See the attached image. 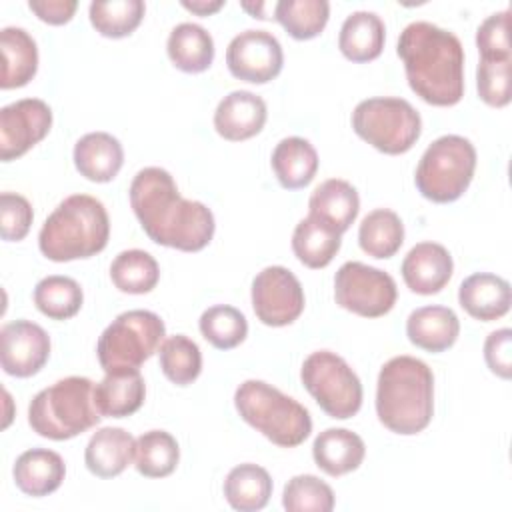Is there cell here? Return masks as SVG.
<instances>
[{"mask_svg":"<svg viewBox=\"0 0 512 512\" xmlns=\"http://www.w3.org/2000/svg\"><path fill=\"white\" fill-rule=\"evenodd\" d=\"M342 246V234L334 232L320 220L306 216L292 232V252L308 268H326Z\"/></svg>","mask_w":512,"mask_h":512,"instance_id":"31","label":"cell"},{"mask_svg":"<svg viewBox=\"0 0 512 512\" xmlns=\"http://www.w3.org/2000/svg\"><path fill=\"white\" fill-rule=\"evenodd\" d=\"M270 164L282 188L300 190L308 186L318 172V152L306 138L288 136L272 150Z\"/></svg>","mask_w":512,"mask_h":512,"instance_id":"28","label":"cell"},{"mask_svg":"<svg viewBox=\"0 0 512 512\" xmlns=\"http://www.w3.org/2000/svg\"><path fill=\"white\" fill-rule=\"evenodd\" d=\"M272 478L266 468L244 462L234 466L224 480V498L238 512L262 510L272 496Z\"/></svg>","mask_w":512,"mask_h":512,"instance_id":"30","label":"cell"},{"mask_svg":"<svg viewBox=\"0 0 512 512\" xmlns=\"http://www.w3.org/2000/svg\"><path fill=\"white\" fill-rule=\"evenodd\" d=\"M84 292L70 276L52 274L42 278L34 288L36 308L50 320H68L82 308Z\"/></svg>","mask_w":512,"mask_h":512,"instance_id":"36","label":"cell"},{"mask_svg":"<svg viewBox=\"0 0 512 512\" xmlns=\"http://www.w3.org/2000/svg\"><path fill=\"white\" fill-rule=\"evenodd\" d=\"M32 204L16 192L0 194V234L6 242H20L32 226Z\"/></svg>","mask_w":512,"mask_h":512,"instance_id":"43","label":"cell"},{"mask_svg":"<svg viewBox=\"0 0 512 512\" xmlns=\"http://www.w3.org/2000/svg\"><path fill=\"white\" fill-rule=\"evenodd\" d=\"M358 244L372 258H392L404 244V224L400 216L388 208L368 212L358 228Z\"/></svg>","mask_w":512,"mask_h":512,"instance_id":"32","label":"cell"},{"mask_svg":"<svg viewBox=\"0 0 512 512\" xmlns=\"http://www.w3.org/2000/svg\"><path fill=\"white\" fill-rule=\"evenodd\" d=\"M180 460L176 438L166 430H148L136 438L134 466L146 478L170 476Z\"/></svg>","mask_w":512,"mask_h":512,"instance_id":"34","label":"cell"},{"mask_svg":"<svg viewBox=\"0 0 512 512\" xmlns=\"http://www.w3.org/2000/svg\"><path fill=\"white\" fill-rule=\"evenodd\" d=\"M158 360L162 374L176 386L192 384L202 372V352L198 344L184 334L164 338L158 348Z\"/></svg>","mask_w":512,"mask_h":512,"instance_id":"37","label":"cell"},{"mask_svg":"<svg viewBox=\"0 0 512 512\" xmlns=\"http://www.w3.org/2000/svg\"><path fill=\"white\" fill-rule=\"evenodd\" d=\"M198 328L206 342L218 350H232L242 344L248 336L246 316L228 304H216L202 312Z\"/></svg>","mask_w":512,"mask_h":512,"instance_id":"39","label":"cell"},{"mask_svg":"<svg viewBox=\"0 0 512 512\" xmlns=\"http://www.w3.org/2000/svg\"><path fill=\"white\" fill-rule=\"evenodd\" d=\"M252 18H258V20H268V18H274V8L276 4H270V2H242L240 4Z\"/></svg>","mask_w":512,"mask_h":512,"instance_id":"47","label":"cell"},{"mask_svg":"<svg viewBox=\"0 0 512 512\" xmlns=\"http://www.w3.org/2000/svg\"><path fill=\"white\" fill-rule=\"evenodd\" d=\"M458 302L468 316L482 322H492L508 314L512 290L508 280L490 272H476L462 280Z\"/></svg>","mask_w":512,"mask_h":512,"instance_id":"18","label":"cell"},{"mask_svg":"<svg viewBox=\"0 0 512 512\" xmlns=\"http://www.w3.org/2000/svg\"><path fill=\"white\" fill-rule=\"evenodd\" d=\"M460 334V320L448 306H422L406 320L408 340L426 352L438 354L454 346Z\"/></svg>","mask_w":512,"mask_h":512,"instance_id":"24","label":"cell"},{"mask_svg":"<svg viewBox=\"0 0 512 512\" xmlns=\"http://www.w3.org/2000/svg\"><path fill=\"white\" fill-rule=\"evenodd\" d=\"M28 8L46 24L62 26L72 20L78 2L76 0H30Z\"/></svg>","mask_w":512,"mask_h":512,"instance_id":"45","label":"cell"},{"mask_svg":"<svg viewBox=\"0 0 512 512\" xmlns=\"http://www.w3.org/2000/svg\"><path fill=\"white\" fill-rule=\"evenodd\" d=\"M474 170V144L464 136L444 134L424 150L414 172V182L426 200L448 204L468 190Z\"/></svg>","mask_w":512,"mask_h":512,"instance_id":"7","label":"cell"},{"mask_svg":"<svg viewBox=\"0 0 512 512\" xmlns=\"http://www.w3.org/2000/svg\"><path fill=\"white\" fill-rule=\"evenodd\" d=\"M334 504L332 488L314 474L292 476L282 492V506L288 512H330Z\"/></svg>","mask_w":512,"mask_h":512,"instance_id":"40","label":"cell"},{"mask_svg":"<svg viewBox=\"0 0 512 512\" xmlns=\"http://www.w3.org/2000/svg\"><path fill=\"white\" fill-rule=\"evenodd\" d=\"M360 212V196L356 188L342 180L330 178L314 188L308 200V216L330 226L334 232L344 234Z\"/></svg>","mask_w":512,"mask_h":512,"instance_id":"22","label":"cell"},{"mask_svg":"<svg viewBox=\"0 0 512 512\" xmlns=\"http://www.w3.org/2000/svg\"><path fill=\"white\" fill-rule=\"evenodd\" d=\"M512 58L510 60H484L480 58L476 68V88L484 104L492 108H504L510 104L512 88Z\"/></svg>","mask_w":512,"mask_h":512,"instance_id":"41","label":"cell"},{"mask_svg":"<svg viewBox=\"0 0 512 512\" xmlns=\"http://www.w3.org/2000/svg\"><path fill=\"white\" fill-rule=\"evenodd\" d=\"M136 438L118 426L96 430L84 450L86 468L98 478H114L122 474L134 460Z\"/></svg>","mask_w":512,"mask_h":512,"instance_id":"19","label":"cell"},{"mask_svg":"<svg viewBox=\"0 0 512 512\" xmlns=\"http://www.w3.org/2000/svg\"><path fill=\"white\" fill-rule=\"evenodd\" d=\"M226 2L224 0H182V6L198 16H210L218 12Z\"/></svg>","mask_w":512,"mask_h":512,"instance_id":"46","label":"cell"},{"mask_svg":"<svg viewBox=\"0 0 512 512\" xmlns=\"http://www.w3.org/2000/svg\"><path fill=\"white\" fill-rule=\"evenodd\" d=\"M108 238L110 218L104 204L90 194H72L44 220L38 248L52 262H70L96 256Z\"/></svg>","mask_w":512,"mask_h":512,"instance_id":"4","label":"cell"},{"mask_svg":"<svg viewBox=\"0 0 512 512\" xmlns=\"http://www.w3.org/2000/svg\"><path fill=\"white\" fill-rule=\"evenodd\" d=\"M234 406L246 424L280 448H296L312 432L308 408L264 380H244Z\"/></svg>","mask_w":512,"mask_h":512,"instance_id":"6","label":"cell"},{"mask_svg":"<svg viewBox=\"0 0 512 512\" xmlns=\"http://www.w3.org/2000/svg\"><path fill=\"white\" fill-rule=\"evenodd\" d=\"M226 66L238 80L266 84L284 66V52L278 38L266 30H244L226 48Z\"/></svg>","mask_w":512,"mask_h":512,"instance_id":"14","label":"cell"},{"mask_svg":"<svg viewBox=\"0 0 512 512\" xmlns=\"http://www.w3.org/2000/svg\"><path fill=\"white\" fill-rule=\"evenodd\" d=\"M378 420L394 434L422 432L434 414V374L414 356H394L380 368L376 384Z\"/></svg>","mask_w":512,"mask_h":512,"instance_id":"3","label":"cell"},{"mask_svg":"<svg viewBox=\"0 0 512 512\" xmlns=\"http://www.w3.org/2000/svg\"><path fill=\"white\" fill-rule=\"evenodd\" d=\"M130 206L146 236L168 248L198 252L214 236L212 210L180 196L172 174L160 166L142 168L128 190Z\"/></svg>","mask_w":512,"mask_h":512,"instance_id":"1","label":"cell"},{"mask_svg":"<svg viewBox=\"0 0 512 512\" xmlns=\"http://www.w3.org/2000/svg\"><path fill=\"white\" fill-rule=\"evenodd\" d=\"M354 132L382 154L408 152L422 134L418 110L404 98L376 96L356 104L352 112Z\"/></svg>","mask_w":512,"mask_h":512,"instance_id":"8","label":"cell"},{"mask_svg":"<svg viewBox=\"0 0 512 512\" xmlns=\"http://www.w3.org/2000/svg\"><path fill=\"white\" fill-rule=\"evenodd\" d=\"M396 298L398 290L394 278L364 262H344L334 276V300L352 314L380 318L394 308Z\"/></svg>","mask_w":512,"mask_h":512,"instance_id":"11","label":"cell"},{"mask_svg":"<svg viewBox=\"0 0 512 512\" xmlns=\"http://www.w3.org/2000/svg\"><path fill=\"white\" fill-rule=\"evenodd\" d=\"M2 48V78L0 88L12 90L26 86L38 70V46L36 40L18 26H6L0 30Z\"/></svg>","mask_w":512,"mask_h":512,"instance_id":"27","label":"cell"},{"mask_svg":"<svg viewBox=\"0 0 512 512\" xmlns=\"http://www.w3.org/2000/svg\"><path fill=\"white\" fill-rule=\"evenodd\" d=\"M386 26L376 12L356 10L340 26L338 48L350 62L362 64L376 60L382 54Z\"/></svg>","mask_w":512,"mask_h":512,"instance_id":"26","label":"cell"},{"mask_svg":"<svg viewBox=\"0 0 512 512\" xmlns=\"http://www.w3.org/2000/svg\"><path fill=\"white\" fill-rule=\"evenodd\" d=\"M74 166L90 182H110L124 164L120 140L108 132H88L74 144Z\"/></svg>","mask_w":512,"mask_h":512,"instance_id":"20","label":"cell"},{"mask_svg":"<svg viewBox=\"0 0 512 512\" xmlns=\"http://www.w3.org/2000/svg\"><path fill=\"white\" fill-rule=\"evenodd\" d=\"M164 336L166 326L156 312L140 308L122 312L98 338V362L104 372L140 368L154 352H158Z\"/></svg>","mask_w":512,"mask_h":512,"instance_id":"9","label":"cell"},{"mask_svg":"<svg viewBox=\"0 0 512 512\" xmlns=\"http://www.w3.org/2000/svg\"><path fill=\"white\" fill-rule=\"evenodd\" d=\"M510 10L490 14L476 30V48L484 60H510V38H508Z\"/></svg>","mask_w":512,"mask_h":512,"instance_id":"42","label":"cell"},{"mask_svg":"<svg viewBox=\"0 0 512 512\" xmlns=\"http://www.w3.org/2000/svg\"><path fill=\"white\" fill-rule=\"evenodd\" d=\"M146 4L142 0H108L92 2L88 18L94 30L106 38L130 36L142 22Z\"/></svg>","mask_w":512,"mask_h":512,"instance_id":"38","label":"cell"},{"mask_svg":"<svg viewBox=\"0 0 512 512\" xmlns=\"http://www.w3.org/2000/svg\"><path fill=\"white\" fill-rule=\"evenodd\" d=\"M50 358V336L32 320H14L0 330L2 370L16 378L38 374Z\"/></svg>","mask_w":512,"mask_h":512,"instance_id":"15","label":"cell"},{"mask_svg":"<svg viewBox=\"0 0 512 512\" xmlns=\"http://www.w3.org/2000/svg\"><path fill=\"white\" fill-rule=\"evenodd\" d=\"M94 404V382L86 376H68L40 390L28 406L30 428L48 440H70L100 422Z\"/></svg>","mask_w":512,"mask_h":512,"instance_id":"5","label":"cell"},{"mask_svg":"<svg viewBox=\"0 0 512 512\" xmlns=\"http://www.w3.org/2000/svg\"><path fill=\"white\" fill-rule=\"evenodd\" d=\"M252 308L256 318L272 328L288 326L304 312V288L284 266H266L252 280Z\"/></svg>","mask_w":512,"mask_h":512,"instance_id":"12","label":"cell"},{"mask_svg":"<svg viewBox=\"0 0 512 512\" xmlns=\"http://www.w3.org/2000/svg\"><path fill=\"white\" fill-rule=\"evenodd\" d=\"M396 52L412 92L432 106H454L464 96V48L458 36L432 22H410Z\"/></svg>","mask_w":512,"mask_h":512,"instance_id":"2","label":"cell"},{"mask_svg":"<svg viewBox=\"0 0 512 512\" xmlns=\"http://www.w3.org/2000/svg\"><path fill=\"white\" fill-rule=\"evenodd\" d=\"M12 476L20 492L32 498H42L60 488L66 476V464L54 450L30 448L16 458Z\"/></svg>","mask_w":512,"mask_h":512,"instance_id":"21","label":"cell"},{"mask_svg":"<svg viewBox=\"0 0 512 512\" xmlns=\"http://www.w3.org/2000/svg\"><path fill=\"white\" fill-rule=\"evenodd\" d=\"M404 284L422 296L438 294L452 278L454 262L448 252L438 242H418L408 250L400 266Z\"/></svg>","mask_w":512,"mask_h":512,"instance_id":"16","label":"cell"},{"mask_svg":"<svg viewBox=\"0 0 512 512\" xmlns=\"http://www.w3.org/2000/svg\"><path fill=\"white\" fill-rule=\"evenodd\" d=\"M268 118L266 102L250 90L226 94L214 112L216 132L230 142H242L262 132Z\"/></svg>","mask_w":512,"mask_h":512,"instance_id":"17","label":"cell"},{"mask_svg":"<svg viewBox=\"0 0 512 512\" xmlns=\"http://www.w3.org/2000/svg\"><path fill=\"white\" fill-rule=\"evenodd\" d=\"M366 456L364 440L348 428H326L314 438L312 458L328 476H344L354 472Z\"/></svg>","mask_w":512,"mask_h":512,"instance_id":"25","label":"cell"},{"mask_svg":"<svg viewBox=\"0 0 512 512\" xmlns=\"http://www.w3.org/2000/svg\"><path fill=\"white\" fill-rule=\"evenodd\" d=\"M166 52L178 70L186 74H200L214 62V40L200 24L182 22L172 28Z\"/></svg>","mask_w":512,"mask_h":512,"instance_id":"29","label":"cell"},{"mask_svg":"<svg viewBox=\"0 0 512 512\" xmlns=\"http://www.w3.org/2000/svg\"><path fill=\"white\" fill-rule=\"evenodd\" d=\"M300 380L316 404L336 420H348L362 406V382L348 362L330 352H312L300 368Z\"/></svg>","mask_w":512,"mask_h":512,"instance_id":"10","label":"cell"},{"mask_svg":"<svg viewBox=\"0 0 512 512\" xmlns=\"http://www.w3.org/2000/svg\"><path fill=\"white\" fill-rule=\"evenodd\" d=\"M146 396V384L138 368L106 372L94 384V404L102 416L126 418L140 410Z\"/></svg>","mask_w":512,"mask_h":512,"instance_id":"23","label":"cell"},{"mask_svg":"<svg viewBox=\"0 0 512 512\" xmlns=\"http://www.w3.org/2000/svg\"><path fill=\"white\" fill-rule=\"evenodd\" d=\"M484 360L492 374L502 380L512 376V330L500 328L488 334L484 342Z\"/></svg>","mask_w":512,"mask_h":512,"instance_id":"44","label":"cell"},{"mask_svg":"<svg viewBox=\"0 0 512 512\" xmlns=\"http://www.w3.org/2000/svg\"><path fill=\"white\" fill-rule=\"evenodd\" d=\"M330 18L326 0H280L274 8V20L294 38L310 40L322 34Z\"/></svg>","mask_w":512,"mask_h":512,"instance_id":"35","label":"cell"},{"mask_svg":"<svg viewBox=\"0 0 512 512\" xmlns=\"http://www.w3.org/2000/svg\"><path fill=\"white\" fill-rule=\"evenodd\" d=\"M52 128V110L40 98H22L0 110V160L24 156L42 142Z\"/></svg>","mask_w":512,"mask_h":512,"instance_id":"13","label":"cell"},{"mask_svg":"<svg viewBox=\"0 0 512 512\" xmlns=\"http://www.w3.org/2000/svg\"><path fill=\"white\" fill-rule=\"evenodd\" d=\"M110 280L124 294H148L160 280V266L146 250H122L110 264Z\"/></svg>","mask_w":512,"mask_h":512,"instance_id":"33","label":"cell"}]
</instances>
